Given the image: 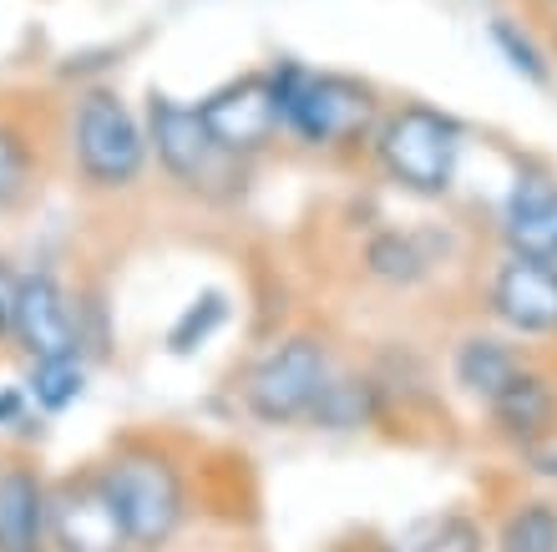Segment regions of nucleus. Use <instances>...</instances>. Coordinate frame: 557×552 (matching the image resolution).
Listing matches in <instances>:
<instances>
[{
	"mask_svg": "<svg viewBox=\"0 0 557 552\" xmlns=\"http://www.w3.org/2000/svg\"><path fill=\"white\" fill-rule=\"evenodd\" d=\"M269 87H274L284 137L305 147H350L360 137H370L375 122H381V97L360 76L309 72L299 61H274Z\"/></svg>",
	"mask_w": 557,
	"mask_h": 552,
	"instance_id": "nucleus-1",
	"label": "nucleus"
},
{
	"mask_svg": "<svg viewBox=\"0 0 557 552\" xmlns=\"http://www.w3.org/2000/svg\"><path fill=\"white\" fill-rule=\"evenodd\" d=\"M370 147H375V162L385 168L391 183H400L406 193H421V198H441L456 183L467 127L451 112L406 102L381 112V122L370 132Z\"/></svg>",
	"mask_w": 557,
	"mask_h": 552,
	"instance_id": "nucleus-2",
	"label": "nucleus"
},
{
	"mask_svg": "<svg viewBox=\"0 0 557 552\" xmlns=\"http://www.w3.org/2000/svg\"><path fill=\"white\" fill-rule=\"evenodd\" d=\"M72 158L91 188H133L147 168V127L112 87H87L72 107Z\"/></svg>",
	"mask_w": 557,
	"mask_h": 552,
	"instance_id": "nucleus-3",
	"label": "nucleus"
},
{
	"mask_svg": "<svg viewBox=\"0 0 557 552\" xmlns=\"http://www.w3.org/2000/svg\"><path fill=\"white\" fill-rule=\"evenodd\" d=\"M97 477H102L133 548L158 552L177 532V523H183V471L162 451L133 446L122 456H112Z\"/></svg>",
	"mask_w": 557,
	"mask_h": 552,
	"instance_id": "nucleus-4",
	"label": "nucleus"
},
{
	"mask_svg": "<svg viewBox=\"0 0 557 552\" xmlns=\"http://www.w3.org/2000/svg\"><path fill=\"white\" fill-rule=\"evenodd\" d=\"M330 380V355H324L320 340L309 334H294L274 355L249 370V385H244V401L249 410L259 416L264 426H289V421H305L314 395L324 391Z\"/></svg>",
	"mask_w": 557,
	"mask_h": 552,
	"instance_id": "nucleus-5",
	"label": "nucleus"
},
{
	"mask_svg": "<svg viewBox=\"0 0 557 552\" xmlns=\"http://www.w3.org/2000/svg\"><path fill=\"white\" fill-rule=\"evenodd\" d=\"M143 127H147V152L158 158V168L173 177V183L198 188V183L213 177L219 162H234L228 152H219L213 137H208L203 112L188 102H177V97H168V91H152V97H147Z\"/></svg>",
	"mask_w": 557,
	"mask_h": 552,
	"instance_id": "nucleus-6",
	"label": "nucleus"
},
{
	"mask_svg": "<svg viewBox=\"0 0 557 552\" xmlns=\"http://www.w3.org/2000/svg\"><path fill=\"white\" fill-rule=\"evenodd\" d=\"M203 127L208 137L219 143V152L228 158H253L274 143L278 132V107H274V87H269V72H249V76H234L223 82L219 91H208L203 102Z\"/></svg>",
	"mask_w": 557,
	"mask_h": 552,
	"instance_id": "nucleus-7",
	"label": "nucleus"
},
{
	"mask_svg": "<svg viewBox=\"0 0 557 552\" xmlns=\"http://www.w3.org/2000/svg\"><path fill=\"white\" fill-rule=\"evenodd\" d=\"M492 315L512 334H557V259L512 254L492 279Z\"/></svg>",
	"mask_w": 557,
	"mask_h": 552,
	"instance_id": "nucleus-8",
	"label": "nucleus"
},
{
	"mask_svg": "<svg viewBox=\"0 0 557 552\" xmlns=\"http://www.w3.org/2000/svg\"><path fill=\"white\" fill-rule=\"evenodd\" d=\"M51 538L61 552H127V532H122V517L107 496L102 477L87 481H66L57 496H51Z\"/></svg>",
	"mask_w": 557,
	"mask_h": 552,
	"instance_id": "nucleus-9",
	"label": "nucleus"
},
{
	"mask_svg": "<svg viewBox=\"0 0 557 552\" xmlns=\"http://www.w3.org/2000/svg\"><path fill=\"white\" fill-rule=\"evenodd\" d=\"M11 340L26 349L30 360H46V355H76V349H82L76 309H72L66 290H61L51 274H26L21 279Z\"/></svg>",
	"mask_w": 557,
	"mask_h": 552,
	"instance_id": "nucleus-10",
	"label": "nucleus"
},
{
	"mask_svg": "<svg viewBox=\"0 0 557 552\" xmlns=\"http://www.w3.org/2000/svg\"><path fill=\"white\" fill-rule=\"evenodd\" d=\"M502 238L512 254L557 259V177L517 173L502 204Z\"/></svg>",
	"mask_w": 557,
	"mask_h": 552,
	"instance_id": "nucleus-11",
	"label": "nucleus"
},
{
	"mask_svg": "<svg viewBox=\"0 0 557 552\" xmlns=\"http://www.w3.org/2000/svg\"><path fill=\"white\" fill-rule=\"evenodd\" d=\"M51 532V492L30 466L0 471V552H46Z\"/></svg>",
	"mask_w": 557,
	"mask_h": 552,
	"instance_id": "nucleus-12",
	"label": "nucleus"
},
{
	"mask_svg": "<svg viewBox=\"0 0 557 552\" xmlns=\"http://www.w3.org/2000/svg\"><path fill=\"white\" fill-rule=\"evenodd\" d=\"M486 406H492L497 431L507 441H517V446H543V441L557 431V391L543 376H532L528 365H522Z\"/></svg>",
	"mask_w": 557,
	"mask_h": 552,
	"instance_id": "nucleus-13",
	"label": "nucleus"
},
{
	"mask_svg": "<svg viewBox=\"0 0 557 552\" xmlns=\"http://www.w3.org/2000/svg\"><path fill=\"white\" fill-rule=\"evenodd\" d=\"M517 370H522L517 349L492 340V334H471V340H461V349H456V385L467 395H476V401H492Z\"/></svg>",
	"mask_w": 557,
	"mask_h": 552,
	"instance_id": "nucleus-14",
	"label": "nucleus"
},
{
	"mask_svg": "<svg viewBox=\"0 0 557 552\" xmlns=\"http://www.w3.org/2000/svg\"><path fill=\"white\" fill-rule=\"evenodd\" d=\"M381 410V395L366 380H324V391L314 395L309 406V421L324 426V431H355V426H370Z\"/></svg>",
	"mask_w": 557,
	"mask_h": 552,
	"instance_id": "nucleus-15",
	"label": "nucleus"
},
{
	"mask_svg": "<svg viewBox=\"0 0 557 552\" xmlns=\"http://www.w3.org/2000/svg\"><path fill=\"white\" fill-rule=\"evenodd\" d=\"M82 385H87L82 349L76 355H46V360H36V370L26 380V401H36V410H46V416H61V410L76 406Z\"/></svg>",
	"mask_w": 557,
	"mask_h": 552,
	"instance_id": "nucleus-16",
	"label": "nucleus"
},
{
	"mask_svg": "<svg viewBox=\"0 0 557 552\" xmlns=\"http://www.w3.org/2000/svg\"><path fill=\"white\" fill-rule=\"evenodd\" d=\"M486 36H492V46L502 51V61L512 66L522 82H532V87H553V51H547L537 36H532L522 21H512V15H497L492 26H486Z\"/></svg>",
	"mask_w": 557,
	"mask_h": 552,
	"instance_id": "nucleus-17",
	"label": "nucleus"
},
{
	"mask_svg": "<svg viewBox=\"0 0 557 552\" xmlns=\"http://www.w3.org/2000/svg\"><path fill=\"white\" fill-rule=\"evenodd\" d=\"M391 552H482V532L456 517V512H441V517H421L391 542Z\"/></svg>",
	"mask_w": 557,
	"mask_h": 552,
	"instance_id": "nucleus-18",
	"label": "nucleus"
},
{
	"mask_svg": "<svg viewBox=\"0 0 557 552\" xmlns=\"http://www.w3.org/2000/svg\"><path fill=\"white\" fill-rule=\"evenodd\" d=\"M30 188H36V147L21 127L0 122V213H15Z\"/></svg>",
	"mask_w": 557,
	"mask_h": 552,
	"instance_id": "nucleus-19",
	"label": "nucleus"
},
{
	"mask_svg": "<svg viewBox=\"0 0 557 552\" xmlns=\"http://www.w3.org/2000/svg\"><path fill=\"white\" fill-rule=\"evenodd\" d=\"M370 274L385 279V284H416L425 274V254L411 233H375L366 248Z\"/></svg>",
	"mask_w": 557,
	"mask_h": 552,
	"instance_id": "nucleus-20",
	"label": "nucleus"
},
{
	"mask_svg": "<svg viewBox=\"0 0 557 552\" xmlns=\"http://www.w3.org/2000/svg\"><path fill=\"white\" fill-rule=\"evenodd\" d=\"M223 324H228V299H223L219 290H203L183 315H177L168 345H173V355H193V349H203Z\"/></svg>",
	"mask_w": 557,
	"mask_h": 552,
	"instance_id": "nucleus-21",
	"label": "nucleus"
},
{
	"mask_svg": "<svg viewBox=\"0 0 557 552\" xmlns=\"http://www.w3.org/2000/svg\"><path fill=\"white\" fill-rule=\"evenodd\" d=\"M497 552H557V507H547V502L517 507L502 527Z\"/></svg>",
	"mask_w": 557,
	"mask_h": 552,
	"instance_id": "nucleus-22",
	"label": "nucleus"
},
{
	"mask_svg": "<svg viewBox=\"0 0 557 552\" xmlns=\"http://www.w3.org/2000/svg\"><path fill=\"white\" fill-rule=\"evenodd\" d=\"M15 299H21V274L0 259V340H11L15 330Z\"/></svg>",
	"mask_w": 557,
	"mask_h": 552,
	"instance_id": "nucleus-23",
	"label": "nucleus"
},
{
	"mask_svg": "<svg viewBox=\"0 0 557 552\" xmlns=\"http://www.w3.org/2000/svg\"><path fill=\"white\" fill-rule=\"evenodd\" d=\"M21 421H26V391L0 385V426H21Z\"/></svg>",
	"mask_w": 557,
	"mask_h": 552,
	"instance_id": "nucleus-24",
	"label": "nucleus"
},
{
	"mask_svg": "<svg viewBox=\"0 0 557 552\" xmlns=\"http://www.w3.org/2000/svg\"><path fill=\"white\" fill-rule=\"evenodd\" d=\"M547 11H553V21H557V0H547Z\"/></svg>",
	"mask_w": 557,
	"mask_h": 552,
	"instance_id": "nucleus-25",
	"label": "nucleus"
}]
</instances>
